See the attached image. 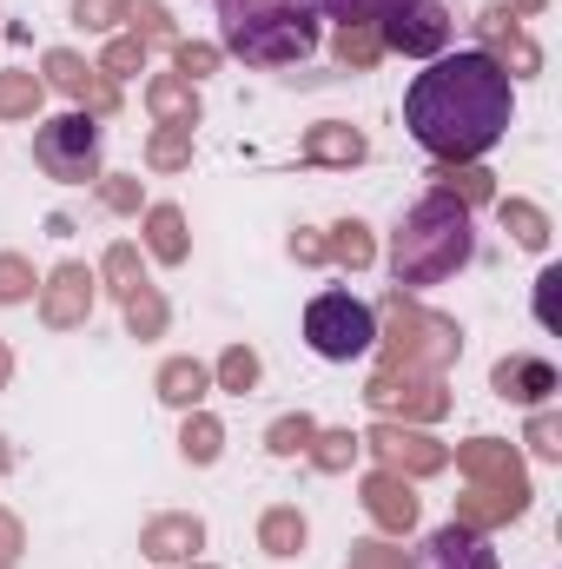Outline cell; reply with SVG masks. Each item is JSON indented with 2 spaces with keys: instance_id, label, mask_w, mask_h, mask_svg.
Wrapping results in <instances>:
<instances>
[{
  "instance_id": "cell-1",
  "label": "cell",
  "mask_w": 562,
  "mask_h": 569,
  "mask_svg": "<svg viewBox=\"0 0 562 569\" xmlns=\"http://www.w3.org/2000/svg\"><path fill=\"white\" fill-rule=\"evenodd\" d=\"M516 93L490 53H436L404 93V127L430 159H483L510 133Z\"/></svg>"
},
{
  "instance_id": "cell-2",
  "label": "cell",
  "mask_w": 562,
  "mask_h": 569,
  "mask_svg": "<svg viewBox=\"0 0 562 569\" xmlns=\"http://www.w3.org/2000/svg\"><path fill=\"white\" fill-rule=\"evenodd\" d=\"M476 259V232H470V212L450 206V199H418L398 232H391V279L398 291H423V284L456 279L463 266Z\"/></svg>"
},
{
  "instance_id": "cell-3",
  "label": "cell",
  "mask_w": 562,
  "mask_h": 569,
  "mask_svg": "<svg viewBox=\"0 0 562 569\" xmlns=\"http://www.w3.org/2000/svg\"><path fill=\"white\" fill-rule=\"evenodd\" d=\"M318 47L304 0H219V53L245 67H291Z\"/></svg>"
},
{
  "instance_id": "cell-4",
  "label": "cell",
  "mask_w": 562,
  "mask_h": 569,
  "mask_svg": "<svg viewBox=\"0 0 562 569\" xmlns=\"http://www.w3.org/2000/svg\"><path fill=\"white\" fill-rule=\"evenodd\" d=\"M371 351H384V365H398V371H430V378H443V371L463 358V331H456V318H436V311L411 305V291H391Z\"/></svg>"
},
{
  "instance_id": "cell-5",
  "label": "cell",
  "mask_w": 562,
  "mask_h": 569,
  "mask_svg": "<svg viewBox=\"0 0 562 569\" xmlns=\"http://www.w3.org/2000/svg\"><path fill=\"white\" fill-rule=\"evenodd\" d=\"M304 345L324 358V365H351L378 345V311L351 291H318L304 305Z\"/></svg>"
},
{
  "instance_id": "cell-6",
  "label": "cell",
  "mask_w": 562,
  "mask_h": 569,
  "mask_svg": "<svg viewBox=\"0 0 562 569\" xmlns=\"http://www.w3.org/2000/svg\"><path fill=\"white\" fill-rule=\"evenodd\" d=\"M100 146H107V133H100L93 113H60V120H47L33 133V159H40L47 179L87 186V179H100Z\"/></svg>"
},
{
  "instance_id": "cell-7",
  "label": "cell",
  "mask_w": 562,
  "mask_h": 569,
  "mask_svg": "<svg viewBox=\"0 0 562 569\" xmlns=\"http://www.w3.org/2000/svg\"><path fill=\"white\" fill-rule=\"evenodd\" d=\"M364 405H371L384 425H436V418H450V385L430 378V371L378 365L371 385H364Z\"/></svg>"
},
{
  "instance_id": "cell-8",
  "label": "cell",
  "mask_w": 562,
  "mask_h": 569,
  "mask_svg": "<svg viewBox=\"0 0 562 569\" xmlns=\"http://www.w3.org/2000/svg\"><path fill=\"white\" fill-rule=\"evenodd\" d=\"M450 7L443 0H398L384 20H378V40L384 53H404V60H436L450 47Z\"/></svg>"
},
{
  "instance_id": "cell-9",
  "label": "cell",
  "mask_w": 562,
  "mask_h": 569,
  "mask_svg": "<svg viewBox=\"0 0 562 569\" xmlns=\"http://www.w3.org/2000/svg\"><path fill=\"white\" fill-rule=\"evenodd\" d=\"M364 450L378 457V470H398V477H436V470H450V443H436L430 430H418V425H378L364 430Z\"/></svg>"
},
{
  "instance_id": "cell-10",
  "label": "cell",
  "mask_w": 562,
  "mask_h": 569,
  "mask_svg": "<svg viewBox=\"0 0 562 569\" xmlns=\"http://www.w3.org/2000/svg\"><path fill=\"white\" fill-rule=\"evenodd\" d=\"M450 457H456V470H463L476 490H503V497L530 503V470H523V450H516V443H503V437H470V443H456Z\"/></svg>"
},
{
  "instance_id": "cell-11",
  "label": "cell",
  "mask_w": 562,
  "mask_h": 569,
  "mask_svg": "<svg viewBox=\"0 0 562 569\" xmlns=\"http://www.w3.org/2000/svg\"><path fill=\"white\" fill-rule=\"evenodd\" d=\"M40 80H47L53 93L80 100V113H93V120L120 113V80H107L100 67H87V60H80V53H67V47H53V53L40 60Z\"/></svg>"
},
{
  "instance_id": "cell-12",
  "label": "cell",
  "mask_w": 562,
  "mask_h": 569,
  "mask_svg": "<svg viewBox=\"0 0 562 569\" xmlns=\"http://www.w3.org/2000/svg\"><path fill=\"white\" fill-rule=\"evenodd\" d=\"M93 298H100V279L80 259H67V266H53L47 284H40V325L47 331H80L93 318Z\"/></svg>"
},
{
  "instance_id": "cell-13",
  "label": "cell",
  "mask_w": 562,
  "mask_h": 569,
  "mask_svg": "<svg viewBox=\"0 0 562 569\" xmlns=\"http://www.w3.org/2000/svg\"><path fill=\"white\" fill-rule=\"evenodd\" d=\"M476 40H483V53L516 80V73H543V47L523 33V20L510 13V7H483L476 13Z\"/></svg>"
},
{
  "instance_id": "cell-14",
  "label": "cell",
  "mask_w": 562,
  "mask_h": 569,
  "mask_svg": "<svg viewBox=\"0 0 562 569\" xmlns=\"http://www.w3.org/2000/svg\"><path fill=\"white\" fill-rule=\"evenodd\" d=\"M490 391L503 398V405H550L562 391V378H556V365L550 358H530V351H516V358H496L490 365Z\"/></svg>"
},
{
  "instance_id": "cell-15",
  "label": "cell",
  "mask_w": 562,
  "mask_h": 569,
  "mask_svg": "<svg viewBox=\"0 0 562 569\" xmlns=\"http://www.w3.org/2000/svg\"><path fill=\"white\" fill-rule=\"evenodd\" d=\"M358 497H364V510H371V523H378L384 537H411V530H418V490H411V477L371 470V477L358 483Z\"/></svg>"
},
{
  "instance_id": "cell-16",
  "label": "cell",
  "mask_w": 562,
  "mask_h": 569,
  "mask_svg": "<svg viewBox=\"0 0 562 569\" xmlns=\"http://www.w3.org/2000/svg\"><path fill=\"white\" fill-rule=\"evenodd\" d=\"M411 569H503L483 530H463V523H443L423 537V550L411 557Z\"/></svg>"
},
{
  "instance_id": "cell-17",
  "label": "cell",
  "mask_w": 562,
  "mask_h": 569,
  "mask_svg": "<svg viewBox=\"0 0 562 569\" xmlns=\"http://www.w3.org/2000/svg\"><path fill=\"white\" fill-rule=\"evenodd\" d=\"M205 550V523L192 510H165L140 530V557L145 563H192Z\"/></svg>"
},
{
  "instance_id": "cell-18",
  "label": "cell",
  "mask_w": 562,
  "mask_h": 569,
  "mask_svg": "<svg viewBox=\"0 0 562 569\" xmlns=\"http://www.w3.org/2000/svg\"><path fill=\"white\" fill-rule=\"evenodd\" d=\"M298 152H304V166H344V172H351V166H364L371 140H364L351 120H318V127L304 133Z\"/></svg>"
},
{
  "instance_id": "cell-19",
  "label": "cell",
  "mask_w": 562,
  "mask_h": 569,
  "mask_svg": "<svg viewBox=\"0 0 562 569\" xmlns=\"http://www.w3.org/2000/svg\"><path fill=\"white\" fill-rule=\"evenodd\" d=\"M430 192L470 212V206H490V199H496V179H490L476 159H436V172H430Z\"/></svg>"
},
{
  "instance_id": "cell-20",
  "label": "cell",
  "mask_w": 562,
  "mask_h": 569,
  "mask_svg": "<svg viewBox=\"0 0 562 569\" xmlns=\"http://www.w3.org/2000/svg\"><path fill=\"white\" fill-rule=\"evenodd\" d=\"M145 113L159 120V127H199V87L192 80H179V73H152L145 80Z\"/></svg>"
},
{
  "instance_id": "cell-21",
  "label": "cell",
  "mask_w": 562,
  "mask_h": 569,
  "mask_svg": "<svg viewBox=\"0 0 562 569\" xmlns=\"http://www.w3.org/2000/svg\"><path fill=\"white\" fill-rule=\"evenodd\" d=\"M152 391H159V405H172V411H199L205 391H212V371H205L199 358H165L159 378H152Z\"/></svg>"
},
{
  "instance_id": "cell-22",
  "label": "cell",
  "mask_w": 562,
  "mask_h": 569,
  "mask_svg": "<svg viewBox=\"0 0 562 569\" xmlns=\"http://www.w3.org/2000/svg\"><path fill=\"white\" fill-rule=\"evenodd\" d=\"M145 252H152L159 266H185L192 232H185V212H179V206H145Z\"/></svg>"
},
{
  "instance_id": "cell-23",
  "label": "cell",
  "mask_w": 562,
  "mask_h": 569,
  "mask_svg": "<svg viewBox=\"0 0 562 569\" xmlns=\"http://www.w3.org/2000/svg\"><path fill=\"white\" fill-rule=\"evenodd\" d=\"M490 206H496L503 232H510L523 252H550V239H556V232H550V212H543V206H530V199H490Z\"/></svg>"
},
{
  "instance_id": "cell-24",
  "label": "cell",
  "mask_w": 562,
  "mask_h": 569,
  "mask_svg": "<svg viewBox=\"0 0 562 569\" xmlns=\"http://www.w3.org/2000/svg\"><path fill=\"white\" fill-rule=\"evenodd\" d=\"M371 259H378V239H371V226H364V219H338V226L324 232V266L364 272Z\"/></svg>"
},
{
  "instance_id": "cell-25",
  "label": "cell",
  "mask_w": 562,
  "mask_h": 569,
  "mask_svg": "<svg viewBox=\"0 0 562 569\" xmlns=\"http://www.w3.org/2000/svg\"><path fill=\"white\" fill-rule=\"evenodd\" d=\"M304 543H311V523H304L291 503H272V510L259 517V550H265V557H304Z\"/></svg>"
},
{
  "instance_id": "cell-26",
  "label": "cell",
  "mask_w": 562,
  "mask_h": 569,
  "mask_svg": "<svg viewBox=\"0 0 562 569\" xmlns=\"http://www.w3.org/2000/svg\"><path fill=\"white\" fill-rule=\"evenodd\" d=\"M331 60H338L344 73H371V67L384 60L378 20H351V27H338V40H331Z\"/></svg>"
},
{
  "instance_id": "cell-27",
  "label": "cell",
  "mask_w": 562,
  "mask_h": 569,
  "mask_svg": "<svg viewBox=\"0 0 562 569\" xmlns=\"http://www.w3.org/2000/svg\"><path fill=\"white\" fill-rule=\"evenodd\" d=\"M304 457H311V470H324V477H344V470L364 457V437H351V430H318Z\"/></svg>"
},
{
  "instance_id": "cell-28",
  "label": "cell",
  "mask_w": 562,
  "mask_h": 569,
  "mask_svg": "<svg viewBox=\"0 0 562 569\" xmlns=\"http://www.w3.org/2000/svg\"><path fill=\"white\" fill-rule=\"evenodd\" d=\"M179 450H185V463H219V450H225V425L212 418V411H185V430H179Z\"/></svg>"
},
{
  "instance_id": "cell-29",
  "label": "cell",
  "mask_w": 562,
  "mask_h": 569,
  "mask_svg": "<svg viewBox=\"0 0 562 569\" xmlns=\"http://www.w3.org/2000/svg\"><path fill=\"white\" fill-rule=\"evenodd\" d=\"M40 100H47V80L40 73H20V67L0 73V120H33Z\"/></svg>"
},
{
  "instance_id": "cell-30",
  "label": "cell",
  "mask_w": 562,
  "mask_h": 569,
  "mask_svg": "<svg viewBox=\"0 0 562 569\" xmlns=\"http://www.w3.org/2000/svg\"><path fill=\"white\" fill-rule=\"evenodd\" d=\"M120 311H127V338H140V345H152V338H165V318H172V311H165L159 284H140V291H133V298H127Z\"/></svg>"
},
{
  "instance_id": "cell-31",
  "label": "cell",
  "mask_w": 562,
  "mask_h": 569,
  "mask_svg": "<svg viewBox=\"0 0 562 569\" xmlns=\"http://www.w3.org/2000/svg\"><path fill=\"white\" fill-rule=\"evenodd\" d=\"M100 279H107V291L127 305V298H133V291L145 284V272H140V246H133V239L107 246V259H100Z\"/></svg>"
},
{
  "instance_id": "cell-32",
  "label": "cell",
  "mask_w": 562,
  "mask_h": 569,
  "mask_svg": "<svg viewBox=\"0 0 562 569\" xmlns=\"http://www.w3.org/2000/svg\"><path fill=\"white\" fill-rule=\"evenodd\" d=\"M259 371H265V365H259V351H252V345H225V351H219V365H212V385L245 398V391L259 385Z\"/></svg>"
},
{
  "instance_id": "cell-33",
  "label": "cell",
  "mask_w": 562,
  "mask_h": 569,
  "mask_svg": "<svg viewBox=\"0 0 562 569\" xmlns=\"http://www.w3.org/2000/svg\"><path fill=\"white\" fill-rule=\"evenodd\" d=\"M145 166H152V172H185V166H192V133H185V127H152Z\"/></svg>"
},
{
  "instance_id": "cell-34",
  "label": "cell",
  "mask_w": 562,
  "mask_h": 569,
  "mask_svg": "<svg viewBox=\"0 0 562 569\" xmlns=\"http://www.w3.org/2000/svg\"><path fill=\"white\" fill-rule=\"evenodd\" d=\"M311 437H318V418H311V411H284L279 425L265 430V450H272V457H304Z\"/></svg>"
},
{
  "instance_id": "cell-35",
  "label": "cell",
  "mask_w": 562,
  "mask_h": 569,
  "mask_svg": "<svg viewBox=\"0 0 562 569\" xmlns=\"http://www.w3.org/2000/svg\"><path fill=\"white\" fill-rule=\"evenodd\" d=\"M133 40H145V53L152 47H179V27H172V13L159 0H133Z\"/></svg>"
},
{
  "instance_id": "cell-36",
  "label": "cell",
  "mask_w": 562,
  "mask_h": 569,
  "mask_svg": "<svg viewBox=\"0 0 562 569\" xmlns=\"http://www.w3.org/2000/svg\"><path fill=\"white\" fill-rule=\"evenodd\" d=\"M100 73H107V80H133V73H145V40L113 33V40H107V53H100Z\"/></svg>"
},
{
  "instance_id": "cell-37",
  "label": "cell",
  "mask_w": 562,
  "mask_h": 569,
  "mask_svg": "<svg viewBox=\"0 0 562 569\" xmlns=\"http://www.w3.org/2000/svg\"><path fill=\"white\" fill-rule=\"evenodd\" d=\"M219 60H225V53H219L212 40H179V47H172V73L192 80V87H199L205 73H219Z\"/></svg>"
},
{
  "instance_id": "cell-38",
  "label": "cell",
  "mask_w": 562,
  "mask_h": 569,
  "mask_svg": "<svg viewBox=\"0 0 562 569\" xmlns=\"http://www.w3.org/2000/svg\"><path fill=\"white\" fill-rule=\"evenodd\" d=\"M127 20H133V0H73V27L87 33H113Z\"/></svg>"
},
{
  "instance_id": "cell-39",
  "label": "cell",
  "mask_w": 562,
  "mask_h": 569,
  "mask_svg": "<svg viewBox=\"0 0 562 569\" xmlns=\"http://www.w3.org/2000/svg\"><path fill=\"white\" fill-rule=\"evenodd\" d=\"M93 192H100V206H107V212H120V219H133V212L145 206L140 179H127V172H100V179H93Z\"/></svg>"
},
{
  "instance_id": "cell-40",
  "label": "cell",
  "mask_w": 562,
  "mask_h": 569,
  "mask_svg": "<svg viewBox=\"0 0 562 569\" xmlns=\"http://www.w3.org/2000/svg\"><path fill=\"white\" fill-rule=\"evenodd\" d=\"M33 291H40V279H33V259L0 252V305H27Z\"/></svg>"
},
{
  "instance_id": "cell-41",
  "label": "cell",
  "mask_w": 562,
  "mask_h": 569,
  "mask_svg": "<svg viewBox=\"0 0 562 569\" xmlns=\"http://www.w3.org/2000/svg\"><path fill=\"white\" fill-rule=\"evenodd\" d=\"M523 443H530L543 463H562V418L550 411V405H536V418H530V430H523Z\"/></svg>"
},
{
  "instance_id": "cell-42",
  "label": "cell",
  "mask_w": 562,
  "mask_h": 569,
  "mask_svg": "<svg viewBox=\"0 0 562 569\" xmlns=\"http://www.w3.org/2000/svg\"><path fill=\"white\" fill-rule=\"evenodd\" d=\"M344 569H411V557L398 543H384V537H364V543H351Z\"/></svg>"
},
{
  "instance_id": "cell-43",
  "label": "cell",
  "mask_w": 562,
  "mask_h": 569,
  "mask_svg": "<svg viewBox=\"0 0 562 569\" xmlns=\"http://www.w3.org/2000/svg\"><path fill=\"white\" fill-rule=\"evenodd\" d=\"M304 7H318V13H331L338 27H351V20H384L398 0H304Z\"/></svg>"
},
{
  "instance_id": "cell-44",
  "label": "cell",
  "mask_w": 562,
  "mask_h": 569,
  "mask_svg": "<svg viewBox=\"0 0 562 569\" xmlns=\"http://www.w3.org/2000/svg\"><path fill=\"white\" fill-rule=\"evenodd\" d=\"M20 557H27V530H20V517L0 503V569H13Z\"/></svg>"
},
{
  "instance_id": "cell-45",
  "label": "cell",
  "mask_w": 562,
  "mask_h": 569,
  "mask_svg": "<svg viewBox=\"0 0 562 569\" xmlns=\"http://www.w3.org/2000/svg\"><path fill=\"white\" fill-rule=\"evenodd\" d=\"M556 284H562L556 266H550V272L536 279V325H543V331H556Z\"/></svg>"
},
{
  "instance_id": "cell-46",
  "label": "cell",
  "mask_w": 562,
  "mask_h": 569,
  "mask_svg": "<svg viewBox=\"0 0 562 569\" xmlns=\"http://www.w3.org/2000/svg\"><path fill=\"white\" fill-rule=\"evenodd\" d=\"M291 259H298V266H324V232H304V226H298V232H291Z\"/></svg>"
},
{
  "instance_id": "cell-47",
  "label": "cell",
  "mask_w": 562,
  "mask_h": 569,
  "mask_svg": "<svg viewBox=\"0 0 562 569\" xmlns=\"http://www.w3.org/2000/svg\"><path fill=\"white\" fill-rule=\"evenodd\" d=\"M503 7H510V13H516V20H523V13H543V7H550V0H503Z\"/></svg>"
},
{
  "instance_id": "cell-48",
  "label": "cell",
  "mask_w": 562,
  "mask_h": 569,
  "mask_svg": "<svg viewBox=\"0 0 562 569\" xmlns=\"http://www.w3.org/2000/svg\"><path fill=\"white\" fill-rule=\"evenodd\" d=\"M7 385H13V351L0 345V391H7Z\"/></svg>"
},
{
  "instance_id": "cell-49",
  "label": "cell",
  "mask_w": 562,
  "mask_h": 569,
  "mask_svg": "<svg viewBox=\"0 0 562 569\" xmlns=\"http://www.w3.org/2000/svg\"><path fill=\"white\" fill-rule=\"evenodd\" d=\"M7 463H13V450H7V437H0V470H7Z\"/></svg>"
},
{
  "instance_id": "cell-50",
  "label": "cell",
  "mask_w": 562,
  "mask_h": 569,
  "mask_svg": "<svg viewBox=\"0 0 562 569\" xmlns=\"http://www.w3.org/2000/svg\"><path fill=\"white\" fill-rule=\"evenodd\" d=\"M179 569H219V563H199V557H192V563H179Z\"/></svg>"
}]
</instances>
